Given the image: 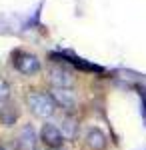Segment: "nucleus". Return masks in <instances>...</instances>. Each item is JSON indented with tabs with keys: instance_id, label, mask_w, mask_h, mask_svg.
Instances as JSON below:
<instances>
[{
	"instance_id": "2",
	"label": "nucleus",
	"mask_w": 146,
	"mask_h": 150,
	"mask_svg": "<svg viewBox=\"0 0 146 150\" xmlns=\"http://www.w3.org/2000/svg\"><path fill=\"white\" fill-rule=\"evenodd\" d=\"M12 64L24 76H34L40 72V60L30 52H16V56L12 58Z\"/></svg>"
},
{
	"instance_id": "8",
	"label": "nucleus",
	"mask_w": 146,
	"mask_h": 150,
	"mask_svg": "<svg viewBox=\"0 0 146 150\" xmlns=\"http://www.w3.org/2000/svg\"><path fill=\"white\" fill-rule=\"evenodd\" d=\"M20 120V108L16 104H0V126L4 128H14Z\"/></svg>"
},
{
	"instance_id": "11",
	"label": "nucleus",
	"mask_w": 146,
	"mask_h": 150,
	"mask_svg": "<svg viewBox=\"0 0 146 150\" xmlns=\"http://www.w3.org/2000/svg\"><path fill=\"white\" fill-rule=\"evenodd\" d=\"M44 150H64V146H60V148H44Z\"/></svg>"
},
{
	"instance_id": "4",
	"label": "nucleus",
	"mask_w": 146,
	"mask_h": 150,
	"mask_svg": "<svg viewBox=\"0 0 146 150\" xmlns=\"http://www.w3.org/2000/svg\"><path fill=\"white\" fill-rule=\"evenodd\" d=\"M38 136H40V142L44 144V148H60L66 142L62 132H60V128H58V124H52V122H44L40 126Z\"/></svg>"
},
{
	"instance_id": "9",
	"label": "nucleus",
	"mask_w": 146,
	"mask_h": 150,
	"mask_svg": "<svg viewBox=\"0 0 146 150\" xmlns=\"http://www.w3.org/2000/svg\"><path fill=\"white\" fill-rule=\"evenodd\" d=\"M58 128H60V132H62L64 140H74L76 136H78V120H76L72 114H68V112L60 118Z\"/></svg>"
},
{
	"instance_id": "6",
	"label": "nucleus",
	"mask_w": 146,
	"mask_h": 150,
	"mask_svg": "<svg viewBox=\"0 0 146 150\" xmlns=\"http://www.w3.org/2000/svg\"><path fill=\"white\" fill-rule=\"evenodd\" d=\"M50 88H74V76L62 66H52L48 70Z\"/></svg>"
},
{
	"instance_id": "7",
	"label": "nucleus",
	"mask_w": 146,
	"mask_h": 150,
	"mask_svg": "<svg viewBox=\"0 0 146 150\" xmlns=\"http://www.w3.org/2000/svg\"><path fill=\"white\" fill-rule=\"evenodd\" d=\"M84 148L86 150H106L108 148V136L100 128H88L84 134Z\"/></svg>"
},
{
	"instance_id": "5",
	"label": "nucleus",
	"mask_w": 146,
	"mask_h": 150,
	"mask_svg": "<svg viewBox=\"0 0 146 150\" xmlns=\"http://www.w3.org/2000/svg\"><path fill=\"white\" fill-rule=\"evenodd\" d=\"M16 144L20 150H38V142H40V136L36 134V130L30 122H26L18 128L16 132Z\"/></svg>"
},
{
	"instance_id": "10",
	"label": "nucleus",
	"mask_w": 146,
	"mask_h": 150,
	"mask_svg": "<svg viewBox=\"0 0 146 150\" xmlns=\"http://www.w3.org/2000/svg\"><path fill=\"white\" fill-rule=\"evenodd\" d=\"M12 96V86L4 76H0V104H6Z\"/></svg>"
},
{
	"instance_id": "1",
	"label": "nucleus",
	"mask_w": 146,
	"mask_h": 150,
	"mask_svg": "<svg viewBox=\"0 0 146 150\" xmlns=\"http://www.w3.org/2000/svg\"><path fill=\"white\" fill-rule=\"evenodd\" d=\"M26 106L36 118H42V120L52 118L58 108L52 94L46 92V90H30L26 94Z\"/></svg>"
},
{
	"instance_id": "3",
	"label": "nucleus",
	"mask_w": 146,
	"mask_h": 150,
	"mask_svg": "<svg viewBox=\"0 0 146 150\" xmlns=\"http://www.w3.org/2000/svg\"><path fill=\"white\" fill-rule=\"evenodd\" d=\"M50 94L54 98L58 108H62L64 112L72 114L78 106V96L74 92V88H50Z\"/></svg>"
},
{
	"instance_id": "12",
	"label": "nucleus",
	"mask_w": 146,
	"mask_h": 150,
	"mask_svg": "<svg viewBox=\"0 0 146 150\" xmlns=\"http://www.w3.org/2000/svg\"><path fill=\"white\" fill-rule=\"evenodd\" d=\"M0 150H4V146H2V142H0Z\"/></svg>"
}]
</instances>
